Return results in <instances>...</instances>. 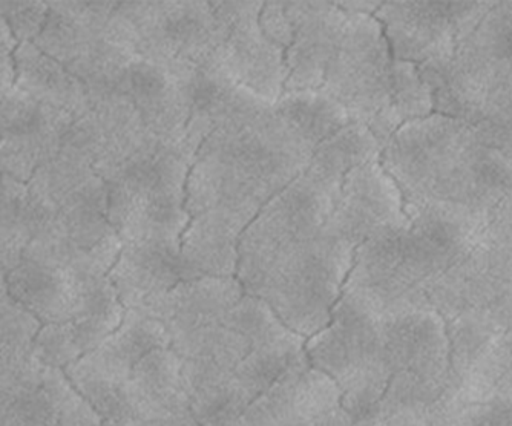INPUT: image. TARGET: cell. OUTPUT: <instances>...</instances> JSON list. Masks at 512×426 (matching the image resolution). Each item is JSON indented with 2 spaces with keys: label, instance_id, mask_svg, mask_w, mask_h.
<instances>
[{
  "label": "cell",
  "instance_id": "cell-1",
  "mask_svg": "<svg viewBox=\"0 0 512 426\" xmlns=\"http://www.w3.org/2000/svg\"><path fill=\"white\" fill-rule=\"evenodd\" d=\"M172 338L160 319L126 310L117 330L99 347L69 365L66 374L106 425H135L123 388L135 365L155 348L171 347Z\"/></svg>",
  "mask_w": 512,
  "mask_h": 426
},
{
  "label": "cell",
  "instance_id": "cell-2",
  "mask_svg": "<svg viewBox=\"0 0 512 426\" xmlns=\"http://www.w3.org/2000/svg\"><path fill=\"white\" fill-rule=\"evenodd\" d=\"M137 34L138 56L189 79L211 68L220 45V25L207 2H120Z\"/></svg>",
  "mask_w": 512,
  "mask_h": 426
},
{
  "label": "cell",
  "instance_id": "cell-3",
  "mask_svg": "<svg viewBox=\"0 0 512 426\" xmlns=\"http://www.w3.org/2000/svg\"><path fill=\"white\" fill-rule=\"evenodd\" d=\"M2 425H100L102 417L77 390L63 368L36 356L0 377Z\"/></svg>",
  "mask_w": 512,
  "mask_h": 426
},
{
  "label": "cell",
  "instance_id": "cell-4",
  "mask_svg": "<svg viewBox=\"0 0 512 426\" xmlns=\"http://www.w3.org/2000/svg\"><path fill=\"white\" fill-rule=\"evenodd\" d=\"M220 25L214 68L273 103L287 80L286 53L261 30V2L212 4Z\"/></svg>",
  "mask_w": 512,
  "mask_h": 426
},
{
  "label": "cell",
  "instance_id": "cell-5",
  "mask_svg": "<svg viewBox=\"0 0 512 426\" xmlns=\"http://www.w3.org/2000/svg\"><path fill=\"white\" fill-rule=\"evenodd\" d=\"M73 115L37 102L14 86L2 92V172L28 183L59 154Z\"/></svg>",
  "mask_w": 512,
  "mask_h": 426
},
{
  "label": "cell",
  "instance_id": "cell-6",
  "mask_svg": "<svg viewBox=\"0 0 512 426\" xmlns=\"http://www.w3.org/2000/svg\"><path fill=\"white\" fill-rule=\"evenodd\" d=\"M339 390L304 354L249 405L240 423H347L338 414Z\"/></svg>",
  "mask_w": 512,
  "mask_h": 426
},
{
  "label": "cell",
  "instance_id": "cell-7",
  "mask_svg": "<svg viewBox=\"0 0 512 426\" xmlns=\"http://www.w3.org/2000/svg\"><path fill=\"white\" fill-rule=\"evenodd\" d=\"M292 23L287 91H318L341 43L347 14L324 2H284Z\"/></svg>",
  "mask_w": 512,
  "mask_h": 426
},
{
  "label": "cell",
  "instance_id": "cell-8",
  "mask_svg": "<svg viewBox=\"0 0 512 426\" xmlns=\"http://www.w3.org/2000/svg\"><path fill=\"white\" fill-rule=\"evenodd\" d=\"M137 425L195 423L184 388L183 359L171 348H155L135 365L123 388Z\"/></svg>",
  "mask_w": 512,
  "mask_h": 426
},
{
  "label": "cell",
  "instance_id": "cell-9",
  "mask_svg": "<svg viewBox=\"0 0 512 426\" xmlns=\"http://www.w3.org/2000/svg\"><path fill=\"white\" fill-rule=\"evenodd\" d=\"M181 244L163 241L123 243L109 279L126 310L154 316L160 302L183 281Z\"/></svg>",
  "mask_w": 512,
  "mask_h": 426
},
{
  "label": "cell",
  "instance_id": "cell-10",
  "mask_svg": "<svg viewBox=\"0 0 512 426\" xmlns=\"http://www.w3.org/2000/svg\"><path fill=\"white\" fill-rule=\"evenodd\" d=\"M255 213L215 207L197 213L181 238L184 279L203 276H230L237 267V244Z\"/></svg>",
  "mask_w": 512,
  "mask_h": 426
},
{
  "label": "cell",
  "instance_id": "cell-11",
  "mask_svg": "<svg viewBox=\"0 0 512 426\" xmlns=\"http://www.w3.org/2000/svg\"><path fill=\"white\" fill-rule=\"evenodd\" d=\"M241 298L240 284L229 276L183 279L160 302L154 318L160 319L175 339L195 328L221 321Z\"/></svg>",
  "mask_w": 512,
  "mask_h": 426
},
{
  "label": "cell",
  "instance_id": "cell-12",
  "mask_svg": "<svg viewBox=\"0 0 512 426\" xmlns=\"http://www.w3.org/2000/svg\"><path fill=\"white\" fill-rule=\"evenodd\" d=\"M8 293L30 310L42 324L71 321L82 281L65 267L23 258L4 273Z\"/></svg>",
  "mask_w": 512,
  "mask_h": 426
},
{
  "label": "cell",
  "instance_id": "cell-13",
  "mask_svg": "<svg viewBox=\"0 0 512 426\" xmlns=\"http://www.w3.org/2000/svg\"><path fill=\"white\" fill-rule=\"evenodd\" d=\"M16 86L37 102L53 106L74 120L89 109L88 89L59 60L40 50L34 42L17 46Z\"/></svg>",
  "mask_w": 512,
  "mask_h": 426
},
{
  "label": "cell",
  "instance_id": "cell-14",
  "mask_svg": "<svg viewBox=\"0 0 512 426\" xmlns=\"http://www.w3.org/2000/svg\"><path fill=\"white\" fill-rule=\"evenodd\" d=\"M276 117L310 151L344 128L348 112L322 91H293L273 108Z\"/></svg>",
  "mask_w": 512,
  "mask_h": 426
},
{
  "label": "cell",
  "instance_id": "cell-15",
  "mask_svg": "<svg viewBox=\"0 0 512 426\" xmlns=\"http://www.w3.org/2000/svg\"><path fill=\"white\" fill-rule=\"evenodd\" d=\"M80 295L74 310V335L83 356L99 347L122 324L126 307L108 276L80 279Z\"/></svg>",
  "mask_w": 512,
  "mask_h": 426
},
{
  "label": "cell",
  "instance_id": "cell-16",
  "mask_svg": "<svg viewBox=\"0 0 512 426\" xmlns=\"http://www.w3.org/2000/svg\"><path fill=\"white\" fill-rule=\"evenodd\" d=\"M2 270L19 266L37 230V213L28 184L2 175Z\"/></svg>",
  "mask_w": 512,
  "mask_h": 426
},
{
  "label": "cell",
  "instance_id": "cell-17",
  "mask_svg": "<svg viewBox=\"0 0 512 426\" xmlns=\"http://www.w3.org/2000/svg\"><path fill=\"white\" fill-rule=\"evenodd\" d=\"M42 321L2 289V339H0V367H16L31 358Z\"/></svg>",
  "mask_w": 512,
  "mask_h": 426
},
{
  "label": "cell",
  "instance_id": "cell-18",
  "mask_svg": "<svg viewBox=\"0 0 512 426\" xmlns=\"http://www.w3.org/2000/svg\"><path fill=\"white\" fill-rule=\"evenodd\" d=\"M34 356L43 364L63 370L79 361L83 354L71 321L43 324L34 344Z\"/></svg>",
  "mask_w": 512,
  "mask_h": 426
},
{
  "label": "cell",
  "instance_id": "cell-19",
  "mask_svg": "<svg viewBox=\"0 0 512 426\" xmlns=\"http://www.w3.org/2000/svg\"><path fill=\"white\" fill-rule=\"evenodd\" d=\"M2 19L8 23L17 42H34L50 16L48 2H2Z\"/></svg>",
  "mask_w": 512,
  "mask_h": 426
}]
</instances>
